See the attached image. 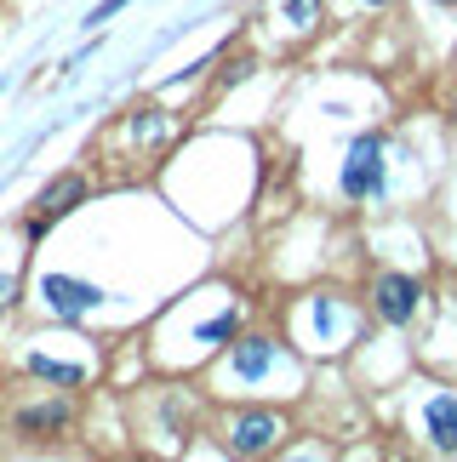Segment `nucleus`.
I'll return each mask as SVG.
<instances>
[{"instance_id": "obj_17", "label": "nucleus", "mask_w": 457, "mask_h": 462, "mask_svg": "<svg viewBox=\"0 0 457 462\" xmlns=\"http://www.w3.org/2000/svg\"><path fill=\"white\" fill-rule=\"evenodd\" d=\"M452 120H457V97H452Z\"/></svg>"}, {"instance_id": "obj_9", "label": "nucleus", "mask_w": 457, "mask_h": 462, "mask_svg": "<svg viewBox=\"0 0 457 462\" xmlns=\"http://www.w3.org/2000/svg\"><path fill=\"white\" fill-rule=\"evenodd\" d=\"M86 200H92V177L86 171H58L41 194H34V211H41L46 223H63V217H75Z\"/></svg>"}, {"instance_id": "obj_4", "label": "nucleus", "mask_w": 457, "mask_h": 462, "mask_svg": "<svg viewBox=\"0 0 457 462\" xmlns=\"http://www.w3.org/2000/svg\"><path fill=\"white\" fill-rule=\"evenodd\" d=\"M424 303H429L424 280L406 274V269H378V274H372V286H366V314H372L378 326H389V331L417 326Z\"/></svg>"}, {"instance_id": "obj_6", "label": "nucleus", "mask_w": 457, "mask_h": 462, "mask_svg": "<svg viewBox=\"0 0 457 462\" xmlns=\"http://www.w3.org/2000/svg\"><path fill=\"white\" fill-rule=\"evenodd\" d=\"M412 429L429 451L457 457V388L446 383H417V400H412Z\"/></svg>"}, {"instance_id": "obj_14", "label": "nucleus", "mask_w": 457, "mask_h": 462, "mask_svg": "<svg viewBox=\"0 0 457 462\" xmlns=\"http://www.w3.org/2000/svg\"><path fill=\"white\" fill-rule=\"evenodd\" d=\"M17 297H23V274H0V314H6V309H17Z\"/></svg>"}, {"instance_id": "obj_3", "label": "nucleus", "mask_w": 457, "mask_h": 462, "mask_svg": "<svg viewBox=\"0 0 457 462\" xmlns=\"http://www.w3.org/2000/svg\"><path fill=\"white\" fill-rule=\"evenodd\" d=\"M338 194H343L349 206L389 200V137H383V132H360L355 143L343 149V166H338Z\"/></svg>"}, {"instance_id": "obj_11", "label": "nucleus", "mask_w": 457, "mask_h": 462, "mask_svg": "<svg viewBox=\"0 0 457 462\" xmlns=\"http://www.w3.org/2000/svg\"><path fill=\"white\" fill-rule=\"evenodd\" d=\"M280 29H292V34H314L321 29V0H280Z\"/></svg>"}, {"instance_id": "obj_18", "label": "nucleus", "mask_w": 457, "mask_h": 462, "mask_svg": "<svg viewBox=\"0 0 457 462\" xmlns=\"http://www.w3.org/2000/svg\"><path fill=\"white\" fill-rule=\"evenodd\" d=\"M6 86H12V80H0V92H6Z\"/></svg>"}, {"instance_id": "obj_2", "label": "nucleus", "mask_w": 457, "mask_h": 462, "mask_svg": "<svg viewBox=\"0 0 457 462\" xmlns=\"http://www.w3.org/2000/svg\"><path fill=\"white\" fill-rule=\"evenodd\" d=\"M292 331H297V348H309V354L349 348V343H360V309L343 291H309L292 309Z\"/></svg>"}, {"instance_id": "obj_7", "label": "nucleus", "mask_w": 457, "mask_h": 462, "mask_svg": "<svg viewBox=\"0 0 457 462\" xmlns=\"http://www.w3.org/2000/svg\"><path fill=\"white\" fill-rule=\"evenodd\" d=\"M280 439H286V417H280L275 405H240V411L223 422V451L228 457H269Z\"/></svg>"}, {"instance_id": "obj_8", "label": "nucleus", "mask_w": 457, "mask_h": 462, "mask_svg": "<svg viewBox=\"0 0 457 462\" xmlns=\"http://www.w3.org/2000/svg\"><path fill=\"white\" fill-rule=\"evenodd\" d=\"M69 422H75V400H69V388H63V394H51L41 405H17V411H12V434H23V439H58Z\"/></svg>"}, {"instance_id": "obj_16", "label": "nucleus", "mask_w": 457, "mask_h": 462, "mask_svg": "<svg viewBox=\"0 0 457 462\" xmlns=\"http://www.w3.org/2000/svg\"><path fill=\"white\" fill-rule=\"evenodd\" d=\"M434 6H457V0H434Z\"/></svg>"}, {"instance_id": "obj_13", "label": "nucleus", "mask_w": 457, "mask_h": 462, "mask_svg": "<svg viewBox=\"0 0 457 462\" xmlns=\"http://www.w3.org/2000/svg\"><path fill=\"white\" fill-rule=\"evenodd\" d=\"M126 6H132V0H98V6L86 12V29H103V23H115V17L126 12Z\"/></svg>"}, {"instance_id": "obj_12", "label": "nucleus", "mask_w": 457, "mask_h": 462, "mask_svg": "<svg viewBox=\"0 0 457 462\" xmlns=\"http://www.w3.org/2000/svg\"><path fill=\"white\" fill-rule=\"evenodd\" d=\"M257 69V58L252 51H235V58H223V75H218V86H235V80H246Z\"/></svg>"}, {"instance_id": "obj_5", "label": "nucleus", "mask_w": 457, "mask_h": 462, "mask_svg": "<svg viewBox=\"0 0 457 462\" xmlns=\"http://www.w3.org/2000/svg\"><path fill=\"white\" fill-rule=\"evenodd\" d=\"M34 297H41V309L51 319H63V326H80V319L103 314V303H109V291H103L98 280L75 274V269H46L41 286H34Z\"/></svg>"}, {"instance_id": "obj_10", "label": "nucleus", "mask_w": 457, "mask_h": 462, "mask_svg": "<svg viewBox=\"0 0 457 462\" xmlns=\"http://www.w3.org/2000/svg\"><path fill=\"white\" fill-rule=\"evenodd\" d=\"M23 371L34 383H46V388H69V394H75V388H86L92 383V365H80V360H58V354H23Z\"/></svg>"}, {"instance_id": "obj_15", "label": "nucleus", "mask_w": 457, "mask_h": 462, "mask_svg": "<svg viewBox=\"0 0 457 462\" xmlns=\"http://www.w3.org/2000/svg\"><path fill=\"white\" fill-rule=\"evenodd\" d=\"M355 6H395V0H355Z\"/></svg>"}, {"instance_id": "obj_1", "label": "nucleus", "mask_w": 457, "mask_h": 462, "mask_svg": "<svg viewBox=\"0 0 457 462\" xmlns=\"http://www.w3.org/2000/svg\"><path fill=\"white\" fill-rule=\"evenodd\" d=\"M223 388L235 394H292L286 383H303V360L275 331H240L218 360Z\"/></svg>"}]
</instances>
